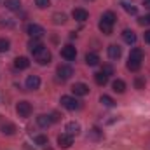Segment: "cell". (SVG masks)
I'll list each match as a JSON object with an SVG mask.
<instances>
[{"label":"cell","mask_w":150,"mask_h":150,"mask_svg":"<svg viewBox=\"0 0 150 150\" xmlns=\"http://www.w3.org/2000/svg\"><path fill=\"white\" fill-rule=\"evenodd\" d=\"M33 59L37 61L38 65H49L51 59H52V54H51V51H49L45 45H42L38 51L33 52Z\"/></svg>","instance_id":"cell-1"},{"label":"cell","mask_w":150,"mask_h":150,"mask_svg":"<svg viewBox=\"0 0 150 150\" xmlns=\"http://www.w3.org/2000/svg\"><path fill=\"white\" fill-rule=\"evenodd\" d=\"M61 105L67 108V110H79L82 105H80V101L74 98V96H61Z\"/></svg>","instance_id":"cell-2"},{"label":"cell","mask_w":150,"mask_h":150,"mask_svg":"<svg viewBox=\"0 0 150 150\" xmlns=\"http://www.w3.org/2000/svg\"><path fill=\"white\" fill-rule=\"evenodd\" d=\"M26 33L32 38H40V37H44L45 30H44L40 25H37V23H30V25L26 26Z\"/></svg>","instance_id":"cell-3"},{"label":"cell","mask_w":150,"mask_h":150,"mask_svg":"<svg viewBox=\"0 0 150 150\" xmlns=\"http://www.w3.org/2000/svg\"><path fill=\"white\" fill-rule=\"evenodd\" d=\"M16 112H18L19 117L26 119V117H30V115H32V105H30L28 101H19V103L16 105Z\"/></svg>","instance_id":"cell-4"},{"label":"cell","mask_w":150,"mask_h":150,"mask_svg":"<svg viewBox=\"0 0 150 150\" xmlns=\"http://www.w3.org/2000/svg\"><path fill=\"white\" fill-rule=\"evenodd\" d=\"M61 58L67 59V61H74L75 58H77V49H75L72 44L65 45V47L61 49Z\"/></svg>","instance_id":"cell-5"},{"label":"cell","mask_w":150,"mask_h":150,"mask_svg":"<svg viewBox=\"0 0 150 150\" xmlns=\"http://www.w3.org/2000/svg\"><path fill=\"white\" fill-rule=\"evenodd\" d=\"M56 74H58V77H59L61 80H68V79L74 75V68H72L70 65H59L58 70H56Z\"/></svg>","instance_id":"cell-6"},{"label":"cell","mask_w":150,"mask_h":150,"mask_svg":"<svg viewBox=\"0 0 150 150\" xmlns=\"http://www.w3.org/2000/svg\"><path fill=\"white\" fill-rule=\"evenodd\" d=\"M58 145H59L61 149H70V147L74 145V136L68 134V133L59 134V136H58Z\"/></svg>","instance_id":"cell-7"},{"label":"cell","mask_w":150,"mask_h":150,"mask_svg":"<svg viewBox=\"0 0 150 150\" xmlns=\"http://www.w3.org/2000/svg\"><path fill=\"white\" fill-rule=\"evenodd\" d=\"M72 91L75 96H86V94H89V86L84 82H77V84H74Z\"/></svg>","instance_id":"cell-8"},{"label":"cell","mask_w":150,"mask_h":150,"mask_svg":"<svg viewBox=\"0 0 150 150\" xmlns=\"http://www.w3.org/2000/svg\"><path fill=\"white\" fill-rule=\"evenodd\" d=\"M26 89H30V91H35L40 87V77L38 75H28L26 77Z\"/></svg>","instance_id":"cell-9"},{"label":"cell","mask_w":150,"mask_h":150,"mask_svg":"<svg viewBox=\"0 0 150 150\" xmlns=\"http://www.w3.org/2000/svg\"><path fill=\"white\" fill-rule=\"evenodd\" d=\"M72 18H74L75 21H80V23H84L87 18H89V12L86 11V9H80V7H77L72 11Z\"/></svg>","instance_id":"cell-10"},{"label":"cell","mask_w":150,"mask_h":150,"mask_svg":"<svg viewBox=\"0 0 150 150\" xmlns=\"http://www.w3.org/2000/svg\"><path fill=\"white\" fill-rule=\"evenodd\" d=\"M120 56H122V49H120L117 44L108 45V58H110V59H119Z\"/></svg>","instance_id":"cell-11"},{"label":"cell","mask_w":150,"mask_h":150,"mask_svg":"<svg viewBox=\"0 0 150 150\" xmlns=\"http://www.w3.org/2000/svg\"><path fill=\"white\" fill-rule=\"evenodd\" d=\"M14 67H16L18 70H26V68L30 67V61H28V58H25V56H18V58L14 59Z\"/></svg>","instance_id":"cell-12"},{"label":"cell","mask_w":150,"mask_h":150,"mask_svg":"<svg viewBox=\"0 0 150 150\" xmlns=\"http://www.w3.org/2000/svg\"><path fill=\"white\" fill-rule=\"evenodd\" d=\"M67 133H68V134H72V136H77V134L80 133V124H79V122H75V120L68 122V124H67Z\"/></svg>","instance_id":"cell-13"},{"label":"cell","mask_w":150,"mask_h":150,"mask_svg":"<svg viewBox=\"0 0 150 150\" xmlns=\"http://www.w3.org/2000/svg\"><path fill=\"white\" fill-rule=\"evenodd\" d=\"M37 124L40 127H49L51 124H52V120H51V115H45V113H40L37 117Z\"/></svg>","instance_id":"cell-14"},{"label":"cell","mask_w":150,"mask_h":150,"mask_svg":"<svg viewBox=\"0 0 150 150\" xmlns=\"http://www.w3.org/2000/svg\"><path fill=\"white\" fill-rule=\"evenodd\" d=\"M86 63L89 67H96V65H100V56L96 52H87L86 54Z\"/></svg>","instance_id":"cell-15"},{"label":"cell","mask_w":150,"mask_h":150,"mask_svg":"<svg viewBox=\"0 0 150 150\" xmlns=\"http://www.w3.org/2000/svg\"><path fill=\"white\" fill-rule=\"evenodd\" d=\"M122 38H124L126 44H134L136 42V33L133 30H124L122 32Z\"/></svg>","instance_id":"cell-16"},{"label":"cell","mask_w":150,"mask_h":150,"mask_svg":"<svg viewBox=\"0 0 150 150\" xmlns=\"http://www.w3.org/2000/svg\"><path fill=\"white\" fill-rule=\"evenodd\" d=\"M112 87L115 93H119V94H122L124 91H126V82L124 80H120V79H117V80H113L112 82Z\"/></svg>","instance_id":"cell-17"},{"label":"cell","mask_w":150,"mask_h":150,"mask_svg":"<svg viewBox=\"0 0 150 150\" xmlns=\"http://www.w3.org/2000/svg\"><path fill=\"white\" fill-rule=\"evenodd\" d=\"M5 9L9 11H19L21 9V0H5Z\"/></svg>","instance_id":"cell-18"},{"label":"cell","mask_w":150,"mask_h":150,"mask_svg":"<svg viewBox=\"0 0 150 150\" xmlns=\"http://www.w3.org/2000/svg\"><path fill=\"white\" fill-rule=\"evenodd\" d=\"M0 129H2L4 134H14V133H16V126H14L12 122H4Z\"/></svg>","instance_id":"cell-19"},{"label":"cell","mask_w":150,"mask_h":150,"mask_svg":"<svg viewBox=\"0 0 150 150\" xmlns=\"http://www.w3.org/2000/svg\"><path fill=\"white\" fill-rule=\"evenodd\" d=\"M98 26H100V30H101V32H103V33H105V35H112L113 25H110V23H107V21H103V19H101V21H100V25H98Z\"/></svg>","instance_id":"cell-20"},{"label":"cell","mask_w":150,"mask_h":150,"mask_svg":"<svg viewBox=\"0 0 150 150\" xmlns=\"http://www.w3.org/2000/svg\"><path fill=\"white\" fill-rule=\"evenodd\" d=\"M142 68V61H138V59H127V70H131V72H138Z\"/></svg>","instance_id":"cell-21"},{"label":"cell","mask_w":150,"mask_h":150,"mask_svg":"<svg viewBox=\"0 0 150 150\" xmlns=\"http://www.w3.org/2000/svg\"><path fill=\"white\" fill-rule=\"evenodd\" d=\"M94 80H96L98 86H105L108 82V75L103 74V72H98V74H94Z\"/></svg>","instance_id":"cell-22"},{"label":"cell","mask_w":150,"mask_h":150,"mask_svg":"<svg viewBox=\"0 0 150 150\" xmlns=\"http://www.w3.org/2000/svg\"><path fill=\"white\" fill-rule=\"evenodd\" d=\"M129 58H131V59H138V61H142V59H143V51H142L140 47H134V49H131Z\"/></svg>","instance_id":"cell-23"},{"label":"cell","mask_w":150,"mask_h":150,"mask_svg":"<svg viewBox=\"0 0 150 150\" xmlns=\"http://www.w3.org/2000/svg\"><path fill=\"white\" fill-rule=\"evenodd\" d=\"M67 21V16L63 14V12H56V14H52V23L54 25H63Z\"/></svg>","instance_id":"cell-24"},{"label":"cell","mask_w":150,"mask_h":150,"mask_svg":"<svg viewBox=\"0 0 150 150\" xmlns=\"http://www.w3.org/2000/svg\"><path fill=\"white\" fill-rule=\"evenodd\" d=\"M101 19H103V21H107V23H110V25H115V19H117V16L113 14L112 11H107V12L101 16Z\"/></svg>","instance_id":"cell-25"},{"label":"cell","mask_w":150,"mask_h":150,"mask_svg":"<svg viewBox=\"0 0 150 150\" xmlns=\"http://www.w3.org/2000/svg\"><path fill=\"white\" fill-rule=\"evenodd\" d=\"M42 47V42L38 40V38H33V40H30V44H28V49H30V52L33 54L35 51H38Z\"/></svg>","instance_id":"cell-26"},{"label":"cell","mask_w":150,"mask_h":150,"mask_svg":"<svg viewBox=\"0 0 150 150\" xmlns=\"http://www.w3.org/2000/svg\"><path fill=\"white\" fill-rule=\"evenodd\" d=\"M100 101H101V105H105V107H108V108L115 107V101H113L110 96H107V94H103V96L100 98Z\"/></svg>","instance_id":"cell-27"},{"label":"cell","mask_w":150,"mask_h":150,"mask_svg":"<svg viewBox=\"0 0 150 150\" xmlns=\"http://www.w3.org/2000/svg\"><path fill=\"white\" fill-rule=\"evenodd\" d=\"M11 49V42L7 38H0V52H7Z\"/></svg>","instance_id":"cell-28"},{"label":"cell","mask_w":150,"mask_h":150,"mask_svg":"<svg viewBox=\"0 0 150 150\" xmlns=\"http://www.w3.org/2000/svg\"><path fill=\"white\" fill-rule=\"evenodd\" d=\"M122 7L126 9V12H129V14H136L138 12V9L133 5V4H127V2H122Z\"/></svg>","instance_id":"cell-29"},{"label":"cell","mask_w":150,"mask_h":150,"mask_svg":"<svg viewBox=\"0 0 150 150\" xmlns=\"http://www.w3.org/2000/svg\"><path fill=\"white\" fill-rule=\"evenodd\" d=\"M35 143L37 145H40V147H45L49 142H47V136H44V134H37L35 136Z\"/></svg>","instance_id":"cell-30"},{"label":"cell","mask_w":150,"mask_h":150,"mask_svg":"<svg viewBox=\"0 0 150 150\" xmlns=\"http://www.w3.org/2000/svg\"><path fill=\"white\" fill-rule=\"evenodd\" d=\"M35 5L38 9H47L51 5V0H35Z\"/></svg>","instance_id":"cell-31"},{"label":"cell","mask_w":150,"mask_h":150,"mask_svg":"<svg viewBox=\"0 0 150 150\" xmlns=\"http://www.w3.org/2000/svg\"><path fill=\"white\" fill-rule=\"evenodd\" d=\"M134 87H136V89H145V80L140 79V77L134 79Z\"/></svg>","instance_id":"cell-32"},{"label":"cell","mask_w":150,"mask_h":150,"mask_svg":"<svg viewBox=\"0 0 150 150\" xmlns=\"http://www.w3.org/2000/svg\"><path fill=\"white\" fill-rule=\"evenodd\" d=\"M101 72H103V74H107L108 77H110V75L113 74V68L110 67V65H103V68H101Z\"/></svg>","instance_id":"cell-33"},{"label":"cell","mask_w":150,"mask_h":150,"mask_svg":"<svg viewBox=\"0 0 150 150\" xmlns=\"http://www.w3.org/2000/svg\"><path fill=\"white\" fill-rule=\"evenodd\" d=\"M140 25H150V14H147L145 18H140Z\"/></svg>","instance_id":"cell-34"},{"label":"cell","mask_w":150,"mask_h":150,"mask_svg":"<svg viewBox=\"0 0 150 150\" xmlns=\"http://www.w3.org/2000/svg\"><path fill=\"white\" fill-rule=\"evenodd\" d=\"M91 134H93V138H100V134H101V133H100V129H96V127H94Z\"/></svg>","instance_id":"cell-35"},{"label":"cell","mask_w":150,"mask_h":150,"mask_svg":"<svg viewBox=\"0 0 150 150\" xmlns=\"http://www.w3.org/2000/svg\"><path fill=\"white\" fill-rule=\"evenodd\" d=\"M51 120H52V122H58V120H59V115H58L56 112L51 113Z\"/></svg>","instance_id":"cell-36"},{"label":"cell","mask_w":150,"mask_h":150,"mask_svg":"<svg viewBox=\"0 0 150 150\" xmlns=\"http://www.w3.org/2000/svg\"><path fill=\"white\" fill-rule=\"evenodd\" d=\"M143 38H145V42H147V44H150V30H147V32H145Z\"/></svg>","instance_id":"cell-37"},{"label":"cell","mask_w":150,"mask_h":150,"mask_svg":"<svg viewBox=\"0 0 150 150\" xmlns=\"http://www.w3.org/2000/svg\"><path fill=\"white\" fill-rule=\"evenodd\" d=\"M143 5H145L147 9H150V0H145V4H143Z\"/></svg>","instance_id":"cell-38"},{"label":"cell","mask_w":150,"mask_h":150,"mask_svg":"<svg viewBox=\"0 0 150 150\" xmlns=\"http://www.w3.org/2000/svg\"><path fill=\"white\" fill-rule=\"evenodd\" d=\"M87 2H93V0H87Z\"/></svg>","instance_id":"cell-39"}]
</instances>
